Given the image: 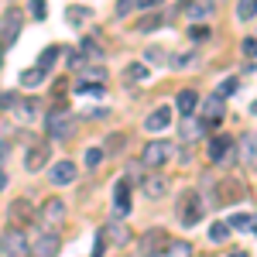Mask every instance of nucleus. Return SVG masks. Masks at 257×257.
I'll list each match as a JSON object with an SVG mask.
<instances>
[{"mask_svg": "<svg viewBox=\"0 0 257 257\" xmlns=\"http://www.w3.org/2000/svg\"><path fill=\"white\" fill-rule=\"evenodd\" d=\"M45 127H48V138H55V141H69V138H76V131H79V120L72 117V113H69L65 106H59V110H52V113H48Z\"/></svg>", "mask_w": 257, "mask_h": 257, "instance_id": "f257e3e1", "label": "nucleus"}, {"mask_svg": "<svg viewBox=\"0 0 257 257\" xmlns=\"http://www.w3.org/2000/svg\"><path fill=\"white\" fill-rule=\"evenodd\" d=\"M0 250L11 257H31V243H28V233L21 226H7L0 233Z\"/></svg>", "mask_w": 257, "mask_h": 257, "instance_id": "f03ea898", "label": "nucleus"}, {"mask_svg": "<svg viewBox=\"0 0 257 257\" xmlns=\"http://www.w3.org/2000/svg\"><path fill=\"white\" fill-rule=\"evenodd\" d=\"M199 219H202V199H199V192H185L178 199V223L185 230H192Z\"/></svg>", "mask_w": 257, "mask_h": 257, "instance_id": "7ed1b4c3", "label": "nucleus"}, {"mask_svg": "<svg viewBox=\"0 0 257 257\" xmlns=\"http://www.w3.org/2000/svg\"><path fill=\"white\" fill-rule=\"evenodd\" d=\"M62 219H65V202L52 196V199H45V206L38 209V219L35 223H38L41 230H52V226H59Z\"/></svg>", "mask_w": 257, "mask_h": 257, "instance_id": "20e7f679", "label": "nucleus"}, {"mask_svg": "<svg viewBox=\"0 0 257 257\" xmlns=\"http://www.w3.org/2000/svg\"><path fill=\"white\" fill-rule=\"evenodd\" d=\"M199 120H202L206 131L219 127V120H223V96H219V93H213V96H206L199 103Z\"/></svg>", "mask_w": 257, "mask_h": 257, "instance_id": "39448f33", "label": "nucleus"}, {"mask_svg": "<svg viewBox=\"0 0 257 257\" xmlns=\"http://www.w3.org/2000/svg\"><path fill=\"white\" fill-rule=\"evenodd\" d=\"M172 158V144L168 141H151V144H144V151H141V165H148V168H158L165 161Z\"/></svg>", "mask_w": 257, "mask_h": 257, "instance_id": "423d86ee", "label": "nucleus"}, {"mask_svg": "<svg viewBox=\"0 0 257 257\" xmlns=\"http://www.w3.org/2000/svg\"><path fill=\"white\" fill-rule=\"evenodd\" d=\"M138 247H141V257H161L165 247H168V233H165V230H148V233L138 240Z\"/></svg>", "mask_w": 257, "mask_h": 257, "instance_id": "0eeeda50", "label": "nucleus"}, {"mask_svg": "<svg viewBox=\"0 0 257 257\" xmlns=\"http://www.w3.org/2000/svg\"><path fill=\"white\" fill-rule=\"evenodd\" d=\"M48 165V141H31L24 151V168L28 172H41Z\"/></svg>", "mask_w": 257, "mask_h": 257, "instance_id": "6e6552de", "label": "nucleus"}, {"mask_svg": "<svg viewBox=\"0 0 257 257\" xmlns=\"http://www.w3.org/2000/svg\"><path fill=\"white\" fill-rule=\"evenodd\" d=\"M7 219H11V226H24V223H35L38 213H35V206H31L28 199H14V202L7 206Z\"/></svg>", "mask_w": 257, "mask_h": 257, "instance_id": "1a4fd4ad", "label": "nucleus"}, {"mask_svg": "<svg viewBox=\"0 0 257 257\" xmlns=\"http://www.w3.org/2000/svg\"><path fill=\"white\" fill-rule=\"evenodd\" d=\"M62 250V240L59 233H52V230H45L35 243H31V257H59Z\"/></svg>", "mask_w": 257, "mask_h": 257, "instance_id": "9d476101", "label": "nucleus"}, {"mask_svg": "<svg viewBox=\"0 0 257 257\" xmlns=\"http://www.w3.org/2000/svg\"><path fill=\"white\" fill-rule=\"evenodd\" d=\"M172 120H175V110H172V106H158V110H151V113L144 117V127H148L151 134H161V131L172 127Z\"/></svg>", "mask_w": 257, "mask_h": 257, "instance_id": "9b49d317", "label": "nucleus"}, {"mask_svg": "<svg viewBox=\"0 0 257 257\" xmlns=\"http://www.w3.org/2000/svg\"><path fill=\"white\" fill-rule=\"evenodd\" d=\"M48 182H52V185H72V182H76V165H72V161H55V165L48 168Z\"/></svg>", "mask_w": 257, "mask_h": 257, "instance_id": "f8f14e48", "label": "nucleus"}, {"mask_svg": "<svg viewBox=\"0 0 257 257\" xmlns=\"http://www.w3.org/2000/svg\"><path fill=\"white\" fill-rule=\"evenodd\" d=\"M21 24H24V14L11 7V11L4 14V45H14V41H18V35H21Z\"/></svg>", "mask_w": 257, "mask_h": 257, "instance_id": "ddd939ff", "label": "nucleus"}, {"mask_svg": "<svg viewBox=\"0 0 257 257\" xmlns=\"http://www.w3.org/2000/svg\"><path fill=\"white\" fill-rule=\"evenodd\" d=\"M182 11H185L189 21H202V18H209V14L216 11V0H185Z\"/></svg>", "mask_w": 257, "mask_h": 257, "instance_id": "4468645a", "label": "nucleus"}, {"mask_svg": "<svg viewBox=\"0 0 257 257\" xmlns=\"http://www.w3.org/2000/svg\"><path fill=\"white\" fill-rule=\"evenodd\" d=\"M240 196H243V185H240L237 178H226L216 189V206H230V202H237Z\"/></svg>", "mask_w": 257, "mask_h": 257, "instance_id": "2eb2a0df", "label": "nucleus"}, {"mask_svg": "<svg viewBox=\"0 0 257 257\" xmlns=\"http://www.w3.org/2000/svg\"><path fill=\"white\" fill-rule=\"evenodd\" d=\"M113 206H117L120 216L131 213V178H120L117 185H113Z\"/></svg>", "mask_w": 257, "mask_h": 257, "instance_id": "dca6fc26", "label": "nucleus"}, {"mask_svg": "<svg viewBox=\"0 0 257 257\" xmlns=\"http://www.w3.org/2000/svg\"><path fill=\"white\" fill-rule=\"evenodd\" d=\"M175 110L182 113V117L199 113V93H196V89H182V93L175 96Z\"/></svg>", "mask_w": 257, "mask_h": 257, "instance_id": "f3484780", "label": "nucleus"}, {"mask_svg": "<svg viewBox=\"0 0 257 257\" xmlns=\"http://www.w3.org/2000/svg\"><path fill=\"white\" fill-rule=\"evenodd\" d=\"M209 158L213 161H233V141L230 138H213L209 141Z\"/></svg>", "mask_w": 257, "mask_h": 257, "instance_id": "a211bd4d", "label": "nucleus"}, {"mask_svg": "<svg viewBox=\"0 0 257 257\" xmlns=\"http://www.w3.org/2000/svg\"><path fill=\"white\" fill-rule=\"evenodd\" d=\"M103 233H110V243H113V247H127V243H131V230L123 226V219H110V226H106Z\"/></svg>", "mask_w": 257, "mask_h": 257, "instance_id": "6ab92c4d", "label": "nucleus"}, {"mask_svg": "<svg viewBox=\"0 0 257 257\" xmlns=\"http://www.w3.org/2000/svg\"><path fill=\"white\" fill-rule=\"evenodd\" d=\"M240 158H243V165H257V134L240 138Z\"/></svg>", "mask_w": 257, "mask_h": 257, "instance_id": "aec40b11", "label": "nucleus"}, {"mask_svg": "<svg viewBox=\"0 0 257 257\" xmlns=\"http://www.w3.org/2000/svg\"><path fill=\"white\" fill-rule=\"evenodd\" d=\"M45 76H48V72L38 69V65H35V69H24V72H21V86H24V89H38L41 82H45Z\"/></svg>", "mask_w": 257, "mask_h": 257, "instance_id": "412c9836", "label": "nucleus"}, {"mask_svg": "<svg viewBox=\"0 0 257 257\" xmlns=\"http://www.w3.org/2000/svg\"><path fill=\"white\" fill-rule=\"evenodd\" d=\"M226 223H230V230H247V233L257 230V216H250V213H237V216H230Z\"/></svg>", "mask_w": 257, "mask_h": 257, "instance_id": "4be33fe9", "label": "nucleus"}, {"mask_svg": "<svg viewBox=\"0 0 257 257\" xmlns=\"http://www.w3.org/2000/svg\"><path fill=\"white\" fill-rule=\"evenodd\" d=\"M62 55V45H48L45 52H41V59H38V69H45V72H52V65L59 62Z\"/></svg>", "mask_w": 257, "mask_h": 257, "instance_id": "5701e85b", "label": "nucleus"}, {"mask_svg": "<svg viewBox=\"0 0 257 257\" xmlns=\"http://www.w3.org/2000/svg\"><path fill=\"white\" fill-rule=\"evenodd\" d=\"M161 257H192V243H185V240H168V247H165Z\"/></svg>", "mask_w": 257, "mask_h": 257, "instance_id": "b1692460", "label": "nucleus"}, {"mask_svg": "<svg viewBox=\"0 0 257 257\" xmlns=\"http://www.w3.org/2000/svg\"><path fill=\"white\" fill-rule=\"evenodd\" d=\"M76 93H79V96H103V93H106V86H103V82L79 79V82H76Z\"/></svg>", "mask_w": 257, "mask_h": 257, "instance_id": "393cba45", "label": "nucleus"}, {"mask_svg": "<svg viewBox=\"0 0 257 257\" xmlns=\"http://www.w3.org/2000/svg\"><path fill=\"white\" fill-rule=\"evenodd\" d=\"M161 24H165L161 14H144V18L138 21V31H141V35H151V31H158Z\"/></svg>", "mask_w": 257, "mask_h": 257, "instance_id": "a878e982", "label": "nucleus"}, {"mask_svg": "<svg viewBox=\"0 0 257 257\" xmlns=\"http://www.w3.org/2000/svg\"><path fill=\"white\" fill-rule=\"evenodd\" d=\"M202 131H206V127H202V120L192 123V117H185V123H182V141H185V144H192L196 134H202Z\"/></svg>", "mask_w": 257, "mask_h": 257, "instance_id": "bb28decb", "label": "nucleus"}, {"mask_svg": "<svg viewBox=\"0 0 257 257\" xmlns=\"http://www.w3.org/2000/svg\"><path fill=\"white\" fill-rule=\"evenodd\" d=\"M123 79H127V82L148 79V65H144V62H134V65H127V69H123Z\"/></svg>", "mask_w": 257, "mask_h": 257, "instance_id": "cd10ccee", "label": "nucleus"}, {"mask_svg": "<svg viewBox=\"0 0 257 257\" xmlns=\"http://www.w3.org/2000/svg\"><path fill=\"white\" fill-rule=\"evenodd\" d=\"M165 189H168L165 178H148V182H144V196H148V199H161V196H165Z\"/></svg>", "mask_w": 257, "mask_h": 257, "instance_id": "c85d7f7f", "label": "nucleus"}, {"mask_svg": "<svg viewBox=\"0 0 257 257\" xmlns=\"http://www.w3.org/2000/svg\"><path fill=\"white\" fill-rule=\"evenodd\" d=\"M237 18L240 21L257 18V0H237Z\"/></svg>", "mask_w": 257, "mask_h": 257, "instance_id": "c756f323", "label": "nucleus"}, {"mask_svg": "<svg viewBox=\"0 0 257 257\" xmlns=\"http://www.w3.org/2000/svg\"><path fill=\"white\" fill-rule=\"evenodd\" d=\"M38 110H41V106H38V99H28V103H21V106H18V117L31 123V120L38 117Z\"/></svg>", "mask_w": 257, "mask_h": 257, "instance_id": "7c9ffc66", "label": "nucleus"}, {"mask_svg": "<svg viewBox=\"0 0 257 257\" xmlns=\"http://www.w3.org/2000/svg\"><path fill=\"white\" fill-rule=\"evenodd\" d=\"M79 52L86 55V59H103V48H99L93 38H82V41H79Z\"/></svg>", "mask_w": 257, "mask_h": 257, "instance_id": "2f4dec72", "label": "nucleus"}, {"mask_svg": "<svg viewBox=\"0 0 257 257\" xmlns=\"http://www.w3.org/2000/svg\"><path fill=\"white\" fill-rule=\"evenodd\" d=\"M230 233H233V230H230V223H213V226H209V240H213V243H223Z\"/></svg>", "mask_w": 257, "mask_h": 257, "instance_id": "473e14b6", "label": "nucleus"}, {"mask_svg": "<svg viewBox=\"0 0 257 257\" xmlns=\"http://www.w3.org/2000/svg\"><path fill=\"white\" fill-rule=\"evenodd\" d=\"M237 86H240V79H233V76H230V79H223V86H219L216 93L226 99V96H233V93H237Z\"/></svg>", "mask_w": 257, "mask_h": 257, "instance_id": "72a5a7b5", "label": "nucleus"}, {"mask_svg": "<svg viewBox=\"0 0 257 257\" xmlns=\"http://www.w3.org/2000/svg\"><path fill=\"white\" fill-rule=\"evenodd\" d=\"M172 65H175V69H189V65H196V55H192V52H182V55L172 59Z\"/></svg>", "mask_w": 257, "mask_h": 257, "instance_id": "f704fd0d", "label": "nucleus"}, {"mask_svg": "<svg viewBox=\"0 0 257 257\" xmlns=\"http://www.w3.org/2000/svg\"><path fill=\"white\" fill-rule=\"evenodd\" d=\"M120 148H123V134H110L106 138V155H117Z\"/></svg>", "mask_w": 257, "mask_h": 257, "instance_id": "c9c22d12", "label": "nucleus"}, {"mask_svg": "<svg viewBox=\"0 0 257 257\" xmlns=\"http://www.w3.org/2000/svg\"><path fill=\"white\" fill-rule=\"evenodd\" d=\"M82 161H86V168H96L99 161H103V151H99V148H89V151H86V158H82Z\"/></svg>", "mask_w": 257, "mask_h": 257, "instance_id": "e433bc0d", "label": "nucleus"}, {"mask_svg": "<svg viewBox=\"0 0 257 257\" xmlns=\"http://www.w3.org/2000/svg\"><path fill=\"white\" fill-rule=\"evenodd\" d=\"M138 4H141V0H117V18H127Z\"/></svg>", "mask_w": 257, "mask_h": 257, "instance_id": "4c0bfd02", "label": "nucleus"}, {"mask_svg": "<svg viewBox=\"0 0 257 257\" xmlns=\"http://www.w3.org/2000/svg\"><path fill=\"white\" fill-rule=\"evenodd\" d=\"M45 14H48L45 0H31V18H35V21H45Z\"/></svg>", "mask_w": 257, "mask_h": 257, "instance_id": "58836bf2", "label": "nucleus"}, {"mask_svg": "<svg viewBox=\"0 0 257 257\" xmlns=\"http://www.w3.org/2000/svg\"><path fill=\"white\" fill-rule=\"evenodd\" d=\"M189 38H192V41L209 38V28H206V24H196V28H189Z\"/></svg>", "mask_w": 257, "mask_h": 257, "instance_id": "ea45409f", "label": "nucleus"}, {"mask_svg": "<svg viewBox=\"0 0 257 257\" xmlns=\"http://www.w3.org/2000/svg\"><path fill=\"white\" fill-rule=\"evenodd\" d=\"M144 55H148V62H151V65H161V62H165V52H161V48H148Z\"/></svg>", "mask_w": 257, "mask_h": 257, "instance_id": "a19ab883", "label": "nucleus"}, {"mask_svg": "<svg viewBox=\"0 0 257 257\" xmlns=\"http://www.w3.org/2000/svg\"><path fill=\"white\" fill-rule=\"evenodd\" d=\"M243 55L247 59H257V38H243Z\"/></svg>", "mask_w": 257, "mask_h": 257, "instance_id": "79ce46f5", "label": "nucleus"}, {"mask_svg": "<svg viewBox=\"0 0 257 257\" xmlns=\"http://www.w3.org/2000/svg\"><path fill=\"white\" fill-rule=\"evenodd\" d=\"M106 254V233H96V247H93V257Z\"/></svg>", "mask_w": 257, "mask_h": 257, "instance_id": "37998d69", "label": "nucleus"}, {"mask_svg": "<svg viewBox=\"0 0 257 257\" xmlns=\"http://www.w3.org/2000/svg\"><path fill=\"white\" fill-rule=\"evenodd\" d=\"M82 18H86V11H79V7H72V11H69V21H72V24L82 21Z\"/></svg>", "mask_w": 257, "mask_h": 257, "instance_id": "c03bdc74", "label": "nucleus"}, {"mask_svg": "<svg viewBox=\"0 0 257 257\" xmlns=\"http://www.w3.org/2000/svg\"><path fill=\"white\" fill-rule=\"evenodd\" d=\"M158 4H161V0H141L138 7H141V11H155V7H158Z\"/></svg>", "mask_w": 257, "mask_h": 257, "instance_id": "a18cd8bd", "label": "nucleus"}, {"mask_svg": "<svg viewBox=\"0 0 257 257\" xmlns=\"http://www.w3.org/2000/svg\"><path fill=\"white\" fill-rule=\"evenodd\" d=\"M0 189H7V175L4 172H0Z\"/></svg>", "mask_w": 257, "mask_h": 257, "instance_id": "49530a36", "label": "nucleus"}, {"mask_svg": "<svg viewBox=\"0 0 257 257\" xmlns=\"http://www.w3.org/2000/svg\"><path fill=\"white\" fill-rule=\"evenodd\" d=\"M250 113H257V99H254V103H250Z\"/></svg>", "mask_w": 257, "mask_h": 257, "instance_id": "de8ad7c7", "label": "nucleus"}, {"mask_svg": "<svg viewBox=\"0 0 257 257\" xmlns=\"http://www.w3.org/2000/svg\"><path fill=\"white\" fill-rule=\"evenodd\" d=\"M254 233H257V230H254Z\"/></svg>", "mask_w": 257, "mask_h": 257, "instance_id": "09e8293b", "label": "nucleus"}]
</instances>
